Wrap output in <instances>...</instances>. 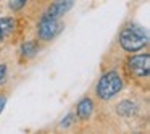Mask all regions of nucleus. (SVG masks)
I'll list each match as a JSON object with an SVG mask.
<instances>
[{
  "instance_id": "f257e3e1",
  "label": "nucleus",
  "mask_w": 150,
  "mask_h": 134,
  "mask_svg": "<svg viewBox=\"0 0 150 134\" xmlns=\"http://www.w3.org/2000/svg\"><path fill=\"white\" fill-rule=\"evenodd\" d=\"M149 44V33L142 26L129 24L120 34V45L126 52H139Z\"/></svg>"
},
{
  "instance_id": "f03ea898",
  "label": "nucleus",
  "mask_w": 150,
  "mask_h": 134,
  "mask_svg": "<svg viewBox=\"0 0 150 134\" xmlns=\"http://www.w3.org/2000/svg\"><path fill=\"white\" fill-rule=\"evenodd\" d=\"M121 89H123V79H121V76L116 71H108L98 79L95 92H97L98 99H102V100H110Z\"/></svg>"
},
{
  "instance_id": "7ed1b4c3",
  "label": "nucleus",
  "mask_w": 150,
  "mask_h": 134,
  "mask_svg": "<svg viewBox=\"0 0 150 134\" xmlns=\"http://www.w3.org/2000/svg\"><path fill=\"white\" fill-rule=\"evenodd\" d=\"M63 24L57 18H50L44 13V16L40 18L39 24H37V34L42 40H52L57 34L62 31Z\"/></svg>"
},
{
  "instance_id": "20e7f679",
  "label": "nucleus",
  "mask_w": 150,
  "mask_h": 134,
  "mask_svg": "<svg viewBox=\"0 0 150 134\" xmlns=\"http://www.w3.org/2000/svg\"><path fill=\"white\" fill-rule=\"evenodd\" d=\"M127 68L137 78H147L150 74V55L140 53V55L131 57L127 60Z\"/></svg>"
},
{
  "instance_id": "39448f33",
  "label": "nucleus",
  "mask_w": 150,
  "mask_h": 134,
  "mask_svg": "<svg viewBox=\"0 0 150 134\" xmlns=\"http://www.w3.org/2000/svg\"><path fill=\"white\" fill-rule=\"evenodd\" d=\"M73 7H74V0H55L45 11V15L50 18L62 20V16H65Z\"/></svg>"
},
{
  "instance_id": "423d86ee",
  "label": "nucleus",
  "mask_w": 150,
  "mask_h": 134,
  "mask_svg": "<svg viewBox=\"0 0 150 134\" xmlns=\"http://www.w3.org/2000/svg\"><path fill=\"white\" fill-rule=\"evenodd\" d=\"M92 111H94V102L89 97H84L78 102V107H76V116L79 120H87L91 118Z\"/></svg>"
},
{
  "instance_id": "0eeeda50",
  "label": "nucleus",
  "mask_w": 150,
  "mask_h": 134,
  "mask_svg": "<svg viewBox=\"0 0 150 134\" xmlns=\"http://www.w3.org/2000/svg\"><path fill=\"white\" fill-rule=\"evenodd\" d=\"M15 24L16 23H15L13 18H8V16L0 18V42L15 31Z\"/></svg>"
},
{
  "instance_id": "6e6552de",
  "label": "nucleus",
  "mask_w": 150,
  "mask_h": 134,
  "mask_svg": "<svg viewBox=\"0 0 150 134\" xmlns=\"http://www.w3.org/2000/svg\"><path fill=\"white\" fill-rule=\"evenodd\" d=\"M136 110H137L136 104L131 102V100H123V102H120L118 107H116V111L121 116H131V115L136 113Z\"/></svg>"
},
{
  "instance_id": "1a4fd4ad",
  "label": "nucleus",
  "mask_w": 150,
  "mask_h": 134,
  "mask_svg": "<svg viewBox=\"0 0 150 134\" xmlns=\"http://www.w3.org/2000/svg\"><path fill=\"white\" fill-rule=\"evenodd\" d=\"M37 52H39V44L34 42V40H29V42L23 44V47H21V55L28 57V58H33Z\"/></svg>"
},
{
  "instance_id": "9d476101",
  "label": "nucleus",
  "mask_w": 150,
  "mask_h": 134,
  "mask_svg": "<svg viewBox=\"0 0 150 134\" xmlns=\"http://www.w3.org/2000/svg\"><path fill=\"white\" fill-rule=\"evenodd\" d=\"M26 2H28V0H11L10 8H11V10H15V11H18V10H21V8L26 5Z\"/></svg>"
},
{
  "instance_id": "9b49d317",
  "label": "nucleus",
  "mask_w": 150,
  "mask_h": 134,
  "mask_svg": "<svg viewBox=\"0 0 150 134\" xmlns=\"http://www.w3.org/2000/svg\"><path fill=\"white\" fill-rule=\"evenodd\" d=\"M5 78H7V65H0V84L5 82Z\"/></svg>"
},
{
  "instance_id": "f8f14e48",
  "label": "nucleus",
  "mask_w": 150,
  "mask_h": 134,
  "mask_svg": "<svg viewBox=\"0 0 150 134\" xmlns=\"http://www.w3.org/2000/svg\"><path fill=\"white\" fill-rule=\"evenodd\" d=\"M73 118H74L73 115H68L66 118H63V121H62V124H60V126H62V128H66V126H69V124H71L73 121H74Z\"/></svg>"
},
{
  "instance_id": "ddd939ff",
  "label": "nucleus",
  "mask_w": 150,
  "mask_h": 134,
  "mask_svg": "<svg viewBox=\"0 0 150 134\" xmlns=\"http://www.w3.org/2000/svg\"><path fill=\"white\" fill-rule=\"evenodd\" d=\"M5 104H7V97H4V95H0V113L4 111V108H5Z\"/></svg>"
}]
</instances>
